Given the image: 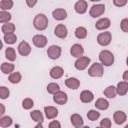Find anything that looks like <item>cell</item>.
Instances as JSON below:
<instances>
[{"label": "cell", "mask_w": 128, "mask_h": 128, "mask_svg": "<svg viewBox=\"0 0 128 128\" xmlns=\"http://www.w3.org/2000/svg\"><path fill=\"white\" fill-rule=\"evenodd\" d=\"M33 26L35 29L39 30V31H43L47 28L48 26V18L45 14L43 13H39L37 14L34 19H33Z\"/></svg>", "instance_id": "cell-1"}, {"label": "cell", "mask_w": 128, "mask_h": 128, "mask_svg": "<svg viewBox=\"0 0 128 128\" xmlns=\"http://www.w3.org/2000/svg\"><path fill=\"white\" fill-rule=\"evenodd\" d=\"M99 60L103 66H111L114 63V55L109 50H102L99 53Z\"/></svg>", "instance_id": "cell-2"}, {"label": "cell", "mask_w": 128, "mask_h": 128, "mask_svg": "<svg viewBox=\"0 0 128 128\" xmlns=\"http://www.w3.org/2000/svg\"><path fill=\"white\" fill-rule=\"evenodd\" d=\"M104 73V69H103V65L101 63H93L89 69H88V74L91 77H102Z\"/></svg>", "instance_id": "cell-3"}, {"label": "cell", "mask_w": 128, "mask_h": 128, "mask_svg": "<svg viewBox=\"0 0 128 128\" xmlns=\"http://www.w3.org/2000/svg\"><path fill=\"white\" fill-rule=\"evenodd\" d=\"M104 12H105V5L104 4H94L90 8L89 15L92 18H96V17L101 16Z\"/></svg>", "instance_id": "cell-4"}, {"label": "cell", "mask_w": 128, "mask_h": 128, "mask_svg": "<svg viewBox=\"0 0 128 128\" xmlns=\"http://www.w3.org/2000/svg\"><path fill=\"white\" fill-rule=\"evenodd\" d=\"M112 40V35L110 32H102L97 36V43L101 46H107Z\"/></svg>", "instance_id": "cell-5"}, {"label": "cell", "mask_w": 128, "mask_h": 128, "mask_svg": "<svg viewBox=\"0 0 128 128\" xmlns=\"http://www.w3.org/2000/svg\"><path fill=\"white\" fill-rule=\"evenodd\" d=\"M61 48L57 45H51L48 49H47V55L50 59L52 60H56L61 56Z\"/></svg>", "instance_id": "cell-6"}, {"label": "cell", "mask_w": 128, "mask_h": 128, "mask_svg": "<svg viewBox=\"0 0 128 128\" xmlns=\"http://www.w3.org/2000/svg\"><path fill=\"white\" fill-rule=\"evenodd\" d=\"M32 41H33V44L34 46H36L37 48H43L46 46L47 44V37L42 35V34H36L33 36L32 38Z\"/></svg>", "instance_id": "cell-7"}, {"label": "cell", "mask_w": 128, "mask_h": 128, "mask_svg": "<svg viewBox=\"0 0 128 128\" xmlns=\"http://www.w3.org/2000/svg\"><path fill=\"white\" fill-rule=\"evenodd\" d=\"M89 63H90V58L86 56H82L80 58H77V60L74 63V66L77 70H84L88 67Z\"/></svg>", "instance_id": "cell-8"}, {"label": "cell", "mask_w": 128, "mask_h": 128, "mask_svg": "<svg viewBox=\"0 0 128 128\" xmlns=\"http://www.w3.org/2000/svg\"><path fill=\"white\" fill-rule=\"evenodd\" d=\"M17 50H18V53L22 56H28L30 53H31V46L28 42L26 41H22L19 43L18 47H17Z\"/></svg>", "instance_id": "cell-9"}, {"label": "cell", "mask_w": 128, "mask_h": 128, "mask_svg": "<svg viewBox=\"0 0 128 128\" xmlns=\"http://www.w3.org/2000/svg\"><path fill=\"white\" fill-rule=\"evenodd\" d=\"M54 34L56 37L60 38V39H64L66 38L67 34H68V30H67V27L64 25V24H58L55 29H54Z\"/></svg>", "instance_id": "cell-10"}, {"label": "cell", "mask_w": 128, "mask_h": 128, "mask_svg": "<svg viewBox=\"0 0 128 128\" xmlns=\"http://www.w3.org/2000/svg\"><path fill=\"white\" fill-rule=\"evenodd\" d=\"M53 100L56 104H59V105H64L66 104L67 100H68V97H67V94L63 91H58L57 93H55L53 95Z\"/></svg>", "instance_id": "cell-11"}, {"label": "cell", "mask_w": 128, "mask_h": 128, "mask_svg": "<svg viewBox=\"0 0 128 128\" xmlns=\"http://www.w3.org/2000/svg\"><path fill=\"white\" fill-rule=\"evenodd\" d=\"M70 54L73 56V57H76V58H80L83 56L84 54V49L82 47V45L80 44H74L71 46L70 48Z\"/></svg>", "instance_id": "cell-12"}, {"label": "cell", "mask_w": 128, "mask_h": 128, "mask_svg": "<svg viewBox=\"0 0 128 128\" xmlns=\"http://www.w3.org/2000/svg\"><path fill=\"white\" fill-rule=\"evenodd\" d=\"M70 120H71L72 125H73L75 128H82V127H83L84 120H83V118H82L79 114H77V113L72 114L71 117H70Z\"/></svg>", "instance_id": "cell-13"}, {"label": "cell", "mask_w": 128, "mask_h": 128, "mask_svg": "<svg viewBox=\"0 0 128 128\" xmlns=\"http://www.w3.org/2000/svg\"><path fill=\"white\" fill-rule=\"evenodd\" d=\"M52 16H53V18L55 20L62 21V20H64V19L67 18V12L63 8H57V9H55L52 12Z\"/></svg>", "instance_id": "cell-14"}, {"label": "cell", "mask_w": 128, "mask_h": 128, "mask_svg": "<svg viewBox=\"0 0 128 128\" xmlns=\"http://www.w3.org/2000/svg\"><path fill=\"white\" fill-rule=\"evenodd\" d=\"M44 112L47 119H54L58 116V109L53 106H45Z\"/></svg>", "instance_id": "cell-15"}, {"label": "cell", "mask_w": 128, "mask_h": 128, "mask_svg": "<svg viewBox=\"0 0 128 128\" xmlns=\"http://www.w3.org/2000/svg\"><path fill=\"white\" fill-rule=\"evenodd\" d=\"M111 25V21L110 19L108 18H101L99 19L96 24H95V28L98 29V30H105V29H108Z\"/></svg>", "instance_id": "cell-16"}, {"label": "cell", "mask_w": 128, "mask_h": 128, "mask_svg": "<svg viewBox=\"0 0 128 128\" xmlns=\"http://www.w3.org/2000/svg\"><path fill=\"white\" fill-rule=\"evenodd\" d=\"M127 119V116L125 114V112L123 111H116L113 115V120L117 125H121L123 124Z\"/></svg>", "instance_id": "cell-17"}, {"label": "cell", "mask_w": 128, "mask_h": 128, "mask_svg": "<svg viewBox=\"0 0 128 128\" xmlns=\"http://www.w3.org/2000/svg\"><path fill=\"white\" fill-rule=\"evenodd\" d=\"M74 9L78 14H84L87 11V2L85 0H79L75 3Z\"/></svg>", "instance_id": "cell-18"}, {"label": "cell", "mask_w": 128, "mask_h": 128, "mask_svg": "<svg viewBox=\"0 0 128 128\" xmlns=\"http://www.w3.org/2000/svg\"><path fill=\"white\" fill-rule=\"evenodd\" d=\"M49 74H50V77H51V78H53V79H59V78H61V77L63 76L64 70H63V68L60 67V66H54V67L50 70Z\"/></svg>", "instance_id": "cell-19"}, {"label": "cell", "mask_w": 128, "mask_h": 128, "mask_svg": "<svg viewBox=\"0 0 128 128\" xmlns=\"http://www.w3.org/2000/svg\"><path fill=\"white\" fill-rule=\"evenodd\" d=\"M65 85L69 88V89H73V90H76L79 88L80 86V81L75 78V77H70V78H67L65 80Z\"/></svg>", "instance_id": "cell-20"}, {"label": "cell", "mask_w": 128, "mask_h": 128, "mask_svg": "<svg viewBox=\"0 0 128 128\" xmlns=\"http://www.w3.org/2000/svg\"><path fill=\"white\" fill-rule=\"evenodd\" d=\"M94 99V94L89 90H83L80 93V100L83 103H89Z\"/></svg>", "instance_id": "cell-21"}, {"label": "cell", "mask_w": 128, "mask_h": 128, "mask_svg": "<svg viewBox=\"0 0 128 128\" xmlns=\"http://www.w3.org/2000/svg\"><path fill=\"white\" fill-rule=\"evenodd\" d=\"M116 89H117V94L120 95V96H124L127 94L128 92V83L124 82V81H121L117 84L116 86Z\"/></svg>", "instance_id": "cell-22"}, {"label": "cell", "mask_w": 128, "mask_h": 128, "mask_svg": "<svg viewBox=\"0 0 128 128\" xmlns=\"http://www.w3.org/2000/svg\"><path fill=\"white\" fill-rule=\"evenodd\" d=\"M103 94H104L107 98H110V99L115 98L116 95H117V89H116L115 86L110 85V86H108L107 88H105V90L103 91Z\"/></svg>", "instance_id": "cell-23"}, {"label": "cell", "mask_w": 128, "mask_h": 128, "mask_svg": "<svg viewBox=\"0 0 128 128\" xmlns=\"http://www.w3.org/2000/svg\"><path fill=\"white\" fill-rule=\"evenodd\" d=\"M30 117L32 118L33 121H35L37 123H43V121H44L43 114L40 110H33L32 112H30Z\"/></svg>", "instance_id": "cell-24"}, {"label": "cell", "mask_w": 128, "mask_h": 128, "mask_svg": "<svg viewBox=\"0 0 128 128\" xmlns=\"http://www.w3.org/2000/svg\"><path fill=\"white\" fill-rule=\"evenodd\" d=\"M95 107L99 110H106L109 107V102L104 98H98L95 102Z\"/></svg>", "instance_id": "cell-25"}, {"label": "cell", "mask_w": 128, "mask_h": 128, "mask_svg": "<svg viewBox=\"0 0 128 128\" xmlns=\"http://www.w3.org/2000/svg\"><path fill=\"white\" fill-rule=\"evenodd\" d=\"M15 69V66L14 64L12 63H7V62H3L2 65H1V71L4 73V74H12L13 71Z\"/></svg>", "instance_id": "cell-26"}, {"label": "cell", "mask_w": 128, "mask_h": 128, "mask_svg": "<svg viewBox=\"0 0 128 128\" xmlns=\"http://www.w3.org/2000/svg\"><path fill=\"white\" fill-rule=\"evenodd\" d=\"M15 25L14 23H6V24H3L2 27H1V31L3 34H8V33H14L15 31Z\"/></svg>", "instance_id": "cell-27"}, {"label": "cell", "mask_w": 128, "mask_h": 128, "mask_svg": "<svg viewBox=\"0 0 128 128\" xmlns=\"http://www.w3.org/2000/svg\"><path fill=\"white\" fill-rule=\"evenodd\" d=\"M74 33H75L76 38H78V39H85L87 37V30L85 27H82V26L77 27L75 29Z\"/></svg>", "instance_id": "cell-28"}, {"label": "cell", "mask_w": 128, "mask_h": 128, "mask_svg": "<svg viewBox=\"0 0 128 128\" xmlns=\"http://www.w3.org/2000/svg\"><path fill=\"white\" fill-rule=\"evenodd\" d=\"M5 57L9 61H15L16 60V51L13 47H8L5 50Z\"/></svg>", "instance_id": "cell-29"}, {"label": "cell", "mask_w": 128, "mask_h": 128, "mask_svg": "<svg viewBox=\"0 0 128 128\" xmlns=\"http://www.w3.org/2000/svg\"><path fill=\"white\" fill-rule=\"evenodd\" d=\"M21 79H22V76H21L20 72H13V73L10 74L9 77H8L9 82L12 83V84H18V83L21 81Z\"/></svg>", "instance_id": "cell-30"}, {"label": "cell", "mask_w": 128, "mask_h": 128, "mask_svg": "<svg viewBox=\"0 0 128 128\" xmlns=\"http://www.w3.org/2000/svg\"><path fill=\"white\" fill-rule=\"evenodd\" d=\"M13 7L12 0H1L0 1V9L1 11H7Z\"/></svg>", "instance_id": "cell-31"}, {"label": "cell", "mask_w": 128, "mask_h": 128, "mask_svg": "<svg viewBox=\"0 0 128 128\" xmlns=\"http://www.w3.org/2000/svg\"><path fill=\"white\" fill-rule=\"evenodd\" d=\"M4 42L7 44H14L17 40V36L15 35V33H8V34H4Z\"/></svg>", "instance_id": "cell-32"}, {"label": "cell", "mask_w": 128, "mask_h": 128, "mask_svg": "<svg viewBox=\"0 0 128 128\" xmlns=\"http://www.w3.org/2000/svg\"><path fill=\"white\" fill-rule=\"evenodd\" d=\"M11 20V14L7 11H0V23L6 24Z\"/></svg>", "instance_id": "cell-33"}, {"label": "cell", "mask_w": 128, "mask_h": 128, "mask_svg": "<svg viewBox=\"0 0 128 128\" xmlns=\"http://www.w3.org/2000/svg\"><path fill=\"white\" fill-rule=\"evenodd\" d=\"M58 91H60V86H59V84L52 82V83H49V84L47 85V92H48V93L54 95V94L57 93Z\"/></svg>", "instance_id": "cell-34"}, {"label": "cell", "mask_w": 128, "mask_h": 128, "mask_svg": "<svg viewBox=\"0 0 128 128\" xmlns=\"http://www.w3.org/2000/svg\"><path fill=\"white\" fill-rule=\"evenodd\" d=\"M12 125V118L10 116H3L0 118V126L2 128H6Z\"/></svg>", "instance_id": "cell-35"}, {"label": "cell", "mask_w": 128, "mask_h": 128, "mask_svg": "<svg viewBox=\"0 0 128 128\" xmlns=\"http://www.w3.org/2000/svg\"><path fill=\"white\" fill-rule=\"evenodd\" d=\"M100 117V112L96 111V110H89L88 113H87V118L90 120V121H96L98 118Z\"/></svg>", "instance_id": "cell-36"}, {"label": "cell", "mask_w": 128, "mask_h": 128, "mask_svg": "<svg viewBox=\"0 0 128 128\" xmlns=\"http://www.w3.org/2000/svg\"><path fill=\"white\" fill-rule=\"evenodd\" d=\"M34 106V102L31 98H25L23 101H22V107L25 109V110H29L31 109L32 107Z\"/></svg>", "instance_id": "cell-37"}, {"label": "cell", "mask_w": 128, "mask_h": 128, "mask_svg": "<svg viewBox=\"0 0 128 128\" xmlns=\"http://www.w3.org/2000/svg\"><path fill=\"white\" fill-rule=\"evenodd\" d=\"M9 95H10L9 89H8L7 87H5V86H1V87H0V98L4 100V99L8 98Z\"/></svg>", "instance_id": "cell-38"}, {"label": "cell", "mask_w": 128, "mask_h": 128, "mask_svg": "<svg viewBox=\"0 0 128 128\" xmlns=\"http://www.w3.org/2000/svg\"><path fill=\"white\" fill-rule=\"evenodd\" d=\"M101 128H111V120L109 118H103L100 121Z\"/></svg>", "instance_id": "cell-39"}, {"label": "cell", "mask_w": 128, "mask_h": 128, "mask_svg": "<svg viewBox=\"0 0 128 128\" xmlns=\"http://www.w3.org/2000/svg\"><path fill=\"white\" fill-rule=\"evenodd\" d=\"M120 27L123 32H128V18L122 19V21L120 23Z\"/></svg>", "instance_id": "cell-40"}, {"label": "cell", "mask_w": 128, "mask_h": 128, "mask_svg": "<svg viewBox=\"0 0 128 128\" xmlns=\"http://www.w3.org/2000/svg\"><path fill=\"white\" fill-rule=\"evenodd\" d=\"M113 4L117 7H122L127 4V0H113Z\"/></svg>", "instance_id": "cell-41"}, {"label": "cell", "mask_w": 128, "mask_h": 128, "mask_svg": "<svg viewBox=\"0 0 128 128\" xmlns=\"http://www.w3.org/2000/svg\"><path fill=\"white\" fill-rule=\"evenodd\" d=\"M48 128H61V124H60L59 121H57V120H53V121H51V122L49 123Z\"/></svg>", "instance_id": "cell-42"}, {"label": "cell", "mask_w": 128, "mask_h": 128, "mask_svg": "<svg viewBox=\"0 0 128 128\" xmlns=\"http://www.w3.org/2000/svg\"><path fill=\"white\" fill-rule=\"evenodd\" d=\"M37 4V1L36 0H26V5L28 6V7H30V8H32V7H34L35 5Z\"/></svg>", "instance_id": "cell-43"}, {"label": "cell", "mask_w": 128, "mask_h": 128, "mask_svg": "<svg viewBox=\"0 0 128 128\" xmlns=\"http://www.w3.org/2000/svg\"><path fill=\"white\" fill-rule=\"evenodd\" d=\"M123 80H124V82L128 83V70H126V71L123 73Z\"/></svg>", "instance_id": "cell-44"}, {"label": "cell", "mask_w": 128, "mask_h": 128, "mask_svg": "<svg viewBox=\"0 0 128 128\" xmlns=\"http://www.w3.org/2000/svg\"><path fill=\"white\" fill-rule=\"evenodd\" d=\"M0 108H1L0 116H1V117H3V115H4V113H5V106H4V104H0Z\"/></svg>", "instance_id": "cell-45"}, {"label": "cell", "mask_w": 128, "mask_h": 128, "mask_svg": "<svg viewBox=\"0 0 128 128\" xmlns=\"http://www.w3.org/2000/svg\"><path fill=\"white\" fill-rule=\"evenodd\" d=\"M34 128H44V127H43L42 123H38V124H37V125H36V126H35Z\"/></svg>", "instance_id": "cell-46"}, {"label": "cell", "mask_w": 128, "mask_h": 128, "mask_svg": "<svg viewBox=\"0 0 128 128\" xmlns=\"http://www.w3.org/2000/svg\"><path fill=\"white\" fill-rule=\"evenodd\" d=\"M126 64H127V66H128V56H127V58H126Z\"/></svg>", "instance_id": "cell-47"}, {"label": "cell", "mask_w": 128, "mask_h": 128, "mask_svg": "<svg viewBox=\"0 0 128 128\" xmlns=\"http://www.w3.org/2000/svg\"><path fill=\"white\" fill-rule=\"evenodd\" d=\"M82 128H90V127H89V126H83Z\"/></svg>", "instance_id": "cell-48"}, {"label": "cell", "mask_w": 128, "mask_h": 128, "mask_svg": "<svg viewBox=\"0 0 128 128\" xmlns=\"http://www.w3.org/2000/svg\"><path fill=\"white\" fill-rule=\"evenodd\" d=\"M124 128H128V124H127V125H126V126H125Z\"/></svg>", "instance_id": "cell-49"}, {"label": "cell", "mask_w": 128, "mask_h": 128, "mask_svg": "<svg viewBox=\"0 0 128 128\" xmlns=\"http://www.w3.org/2000/svg\"><path fill=\"white\" fill-rule=\"evenodd\" d=\"M96 128H101V127H96Z\"/></svg>", "instance_id": "cell-50"}]
</instances>
